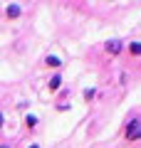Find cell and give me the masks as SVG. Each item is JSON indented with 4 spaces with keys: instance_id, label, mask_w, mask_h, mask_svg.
Instances as JSON below:
<instances>
[{
    "instance_id": "obj_9",
    "label": "cell",
    "mask_w": 141,
    "mask_h": 148,
    "mask_svg": "<svg viewBox=\"0 0 141 148\" xmlns=\"http://www.w3.org/2000/svg\"><path fill=\"white\" fill-rule=\"evenodd\" d=\"M57 111H69V104H57Z\"/></svg>"
},
{
    "instance_id": "obj_2",
    "label": "cell",
    "mask_w": 141,
    "mask_h": 148,
    "mask_svg": "<svg viewBox=\"0 0 141 148\" xmlns=\"http://www.w3.org/2000/svg\"><path fill=\"white\" fill-rule=\"evenodd\" d=\"M104 49L109 54H121V49H124V42L121 40H109V42L104 45Z\"/></svg>"
},
{
    "instance_id": "obj_4",
    "label": "cell",
    "mask_w": 141,
    "mask_h": 148,
    "mask_svg": "<svg viewBox=\"0 0 141 148\" xmlns=\"http://www.w3.org/2000/svg\"><path fill=\"white\" fill-rule=\"evenodd\" d=\"M45 64L52 67V69H57V67H62V59H59L57 54H50V57H45Z\"/></svg>"
},
{
    "instance_id": "obj_12",
    "label": "cell",
    "mask_w": 141,
    "mask_h": 148,
    "mask_svg": "<svg viewBox=\"0 0 141 148\" xmlns=\"http://www.w3.org/2000/svg\"><path fill=\"white\" fill-rule=\"evenodd\" d=\"M0 148H10V146H0Z\"/></svg>"
},
{
    "instance_id": "obj_10",
    "label": "cell",
    "mask_w": 141,
    "mask_h": 148,
    "mask_svg": "<svg viewBox=\"0 0 141 148\" xmlns=\"http://www.w3.org/2000/svg\"><path fill=\"white\" fill-rule=\"evenodd\" d=\"M3 123H5V114L0 111V128H3Z\"/></svg>"
},
{
    "instance_id": "obj_7",
    "label": "cell",
    "mask_w": 141,
    "mask_h": 148,
    "mask_svg": "<svg viewBox=\"0 0 141 148\" xmlns=\"http://www.w3.org/2000/svg\"><path fill=\"white\" fill-rule=\"evenodd\" d=\"M129 52L134 54V57H136V54H141V42H129Z\"/></svg>"
},
{
    "instance_id": "obj_5",
    "label": "cell",
    "mask_w": 141,
    "mask_h": 148,
    "mask_svg": "<svg viewBox=\"0 0 141 148\" xmlns=\"http://www.w3.org/2000/svg\"><path fill=\"white\" fill-rule=\"evenodd\" d=\"M47 86H50V91H57L59 86H62V77H59V74H55L52 79H50V84H47Z\"/></svg>"
},
{
    "instance_id": "obj_1",
    "label": "cell",
    "mask_w": 141,
    "mask_h": 148,
    "mask_svg": "<svg viewBox=\"0 0 141 148\" xmlns=\"http://www.w3.org/2000/svg\"><path fill=\"white\" fill-rule=\"evenodd\" d=\"M139 126H141L139 119H129V123H126V141H136V138L141 136Z\"/></svg>"
},
{
    "instance_id": "obj_3",
    "label": "cell",
    "mask_w": 141,
    "mask_h": 148,
    "mask_svg": "<svg viewBox=\"0 0 141 148\" xmlns=\"http://www.w3.org/2000/svg\"><path fill=\"white\" fill-rule=\"evenodd\" d=\"M5 15L10 17V20H15V17L22 15V5H17V3H10V5L5 8Z\"/></svg>"
},
{
    "instance_id": "obj_11",
    "label": "cell",
    "mask_w": 141,
    "mask_h": 148,
    "mask_svg": "<svg viewBox=\"0 0 141 148\" xmlns=\"http://www.w3.org/2000/svg\"><path fill=\"white\" fill-rule=\"evenodd\" d=\"M27 148H40V143H32V146H27Z\"/></svg>"
},
{
    "instance_id": "obj_6",
    "label": "cell",
    "mask_w": 141,
    "mask_h": 148,
    "mask_svg": "<svg viewBox=\"0 0 141 148\" xmlns=\"http://www.w3.org/2000/svg\"><path fill=\"white\" fill-rule=\"evenodd\" d=\"M25 126L27 128H35L37 126V116H35V114H27V116H25Z\"/></svg>"
},
{
    "instance_id": "obj_8",
    "label": "cell",
    "mask_w": 141,
    "mask_h": 148,
    "mask_svg": "<svg viewBox=\"0 0 141 148\" xmlns=\"http://www.w3.org/2000/svg\"><path fill=\"white\" fill-rule=\"evenodd\" d=\"M94 94H97V89H87V91H84V96H87V99H92Z\"/></svg>"
}]
</instances>
